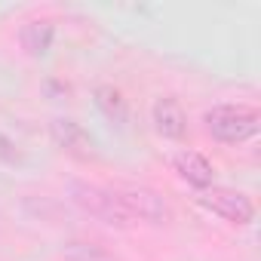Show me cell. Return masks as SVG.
Returning <instances> with one entry per match:
<instances>
[{"instance_id":"6da1fadb","label":"cell","mask_w":261,"mask_h":261,"mask_svg":"<svg viewBox=\"0 0 261 261\" xmlns=\"http://www.w3.org/2000/svg\"><path fill=\"white\" fill-rule=\"evenodd\" d=\"M68 200L89 218L108 224V227H117V230H129L133 227V218L126 215V209L120 206L114 188H105V185H92V181H71L68 185Z\"/></svg>"},{"instance_id":"7a4b0ae2","label":"cell","mask_w":261,"mask_h":261,"mask_svg":"<svg viewBox=\"0 0 261 261\" xmlns=\"http://www.w3.org/2000/svg\"><path fill=\"white\" fill-rule=\"evenodd\" d=\"M258 111L252 105H215L203 114L206 133L221 145H243L258 133Z\"/></svg>"},{"instance_id":"3957f363","label":"cell","mask_w":261,"mask_h":261,"mask_svg":"<svg viewBox=\"0 0 261 261\" xmlns=\"http://www.w3.org/2000/svg\"><path fill=\"white\" fill-rule=\"evenodd\" d=\"M114 194H117L120 206L126 209V215L133 218V224L166 227L172 221V206L154 188H145V185H120V188H114Z\"/></svg>"},{"instance_id":"277c9868","label":"cell","mask_w":261,"mask_h":261,"mask_svg":"<svg viewBox=\"0 0 261 261\" xmlns=\"http://www.w3.org/2000/svg\"><path fill=\"white\" fill-rule=\"evenodd\" d=\"M200 203L212 215H218V218H224L227 224H237V227L252 224V218H255V203L243 191H237V188H218V185H212V188L203 191Z\"/></svg>"},{"instance_id":"5b68a950","label":"cell","mask_w":261,"mask_h":261,"mask_svg":"<svg viewBox=\"0 0 261 261\" xmlns=\"http://www.w3.org/2000/svg\"><path fill=\"white\" fill-rule=\"evenodd\" d=\"M151 123L154 133L166 142H181L188 136V111L175 95H160L151 105Z\"/></svg>"},{"instance_id":"8992f818","label":"cell","mask_w":261,"mask_h":261,"mask_svg":"<svg viewBox=\"0 0 261 261\" xmlns=\"http://www.w3.org/2000/svg\"><path fill=\"white\" fill-rule=\"evenodd\" d=\"M49 133H53V142H56L65 154H71V157H77V160L95 157V142L89 139V133H86L77 120L56 117V120L49 123Z\"/></svg>"},{"instance_id":"52a82bcc","label":"cell","mask_w":261,"mask_h":261,"mask_svg":"<svg viewBox=\"0 0 261 261\" xmlns=\"http://www.w3.org/2000/svg\"><path fill=\"white\" fill-rule=\"evenodd\" d=\"M172 166L178 172V178H185L188 185L206 191L215 185V166L209 163V157H203L200 151H181L172 157Z\"/></svg>"},{"instance_id":"ba28073f","label":"cell","mask_w":261,"mask_h":261,"mask_svg":"<svg viewBox=\"0 0 261 261\" xmlns=\"http://www.w3.org/2000/svg\"><path fill=\"white\" fill-rule=\"evenodd\" d=\"M53 40H56V28H53L49 19H31V22H25V25L19 28V43H22V49H25L28 56H34V59L46 56L49 46H53Z\"/></svg>"},{"instance_id":"9c48e42d","label":"cell","mask_w":261,"mask_h":261,"mask_svg":"<svg viewBox=\"0 0 261 261\" xmlns=\"http://www.w3.org/2000/svg\"><path fill=\"white\" fill-rule=\"evenodd\" d=\"M95 105L101 108V114L111 123H117V126L129 123V105H126V98H123V92L117 86H108V83L95 86Z\"/></svg>"},{"instance_id":"30bf717a","label":"cell","mask_w":261,"mask_h":261,"mask_svg":"<svg viewBox=\"0 0 261 261\" xmlns=\"http://www.w3.org/2000/svg\"><path fill=\"white\" fill-rule=\"evenodd\" d=\"M65 261H120L114 252H108L105 246L92 243V240H71L62 252Z\"/></svg>"}]
</instances>
